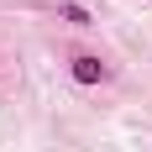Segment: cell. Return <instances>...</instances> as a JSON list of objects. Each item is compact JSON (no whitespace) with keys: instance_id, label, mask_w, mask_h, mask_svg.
<instances>
[{"instance_id":"2","label":"cell","mask_w":152,"mask_h":152,"mask_svg":"<svg viewBox=\"0 0 152 152\" xmlns=\"http://www.w3.org/2000/svg\"><path fill=\"white\" fill-rule=\"evenodd\" d=\"M63 21H74V26H89V11H84V5H63Z\"/></svg>"},{"instance_id":"1","label":"cell","mask_w":152,"mask_h":152,"mask_svg":"<svg viewBox=\"0 0 152 152\" xmlns=\"http://www.w3.org/2000/svg\"><path fill=\"white\" fill-rule=\"evenodd\" d=\"M105 74H110V68L94 58V53H79V58H74V79H79V84H100Z\"/></svg>"}]
</instances>
